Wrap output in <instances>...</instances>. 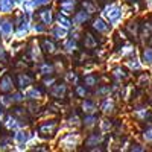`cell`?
<instances>
[{
  "label": "cell",
  "mask_w": 152,
  "mask_h": 152,
  "mask_svg": "<svg viewBox=\"0 0 152 152\" xmlns=\"http://www.w3.org/2000/svg\"><path fill=\"white\" fill-rule=\"evenodd\" d=\"M128 2H135V0H128Z\"/></svg>",
  "instance_id": "cell-2"
},
{
  "label": "cell",
  "mask_w": 152,
  "mask_h": 152,
  "mask_svg": "<svg viewBox=\"0 0 152 152\" xmlns=\"http://www.w3.org/2000/svg\"><path fill=\"white\" fill-rule=\"evenodd\" d=\"M143 59L148 64H152V49H146L143 52Z\"/></svg>",
  "instance_id": "cell-1"
}]
</instances>
